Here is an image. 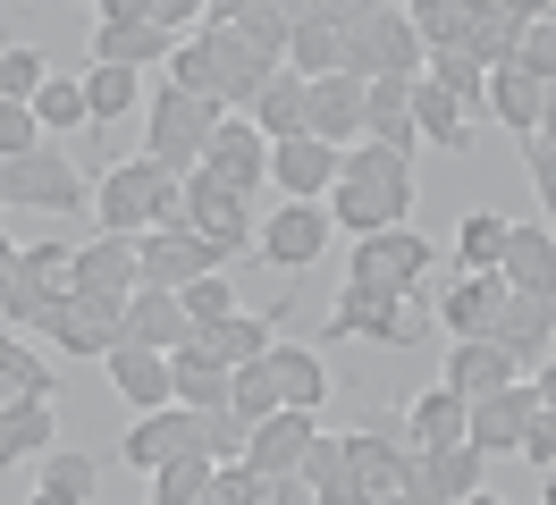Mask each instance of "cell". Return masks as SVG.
<instances>
[{
  "label": "cell",
  "mask_w": 556,
  "mask_h": 505,
  "mask_svg": "<svg viewBox=\"0 0 556 505\" xmlns=\"http://www.w3.org/2000/svg\"><path fill=\"white\" fill-rule=\"evenodd\" d=\"M270 76H278V67H262L237 34L211 26V17H203V34H186V42L169 51V85H177V93H194V101H211V110H228V118L253 110V93H262Z\"/></svg>",
  "instance_id": "obj_1"
},
{
  "label": "cell",
  "mask_w": 556,
  "mask_h": 505,
  "mask_svg": "<svg viewBox=\"0 0 556 505\" xmlns=\"http://www.w3.org/2000/svg\"><path fill=\"white\" fill-rule=\"evenodd\" d=\"M93 219H102V236H127V244L152 228H186V177L152 161H110L93 177Z\"/></svg>",
  "instance_id": "obj_2"
},
{
  "label": "cell",
  "mask_w": 556,
  "mask_h": 505,
  "mask_svg": "<svg viewBox=\"0 0 556 505\" xmlns=\"http://www.w3.org/2000/svg\"><path fill=\"white\" fill-rule=\"evenodd\" d=\"M329 17L346 34V76L380 85V76H421V42H414V17L388 9V0H329Z\"/></svg>",
  "instance_id": "obj_3"
},
{
  "label": "cell",
  "mask_w": 556,
  "mask_h": 505,
  "mask_svg": "<svg viewBox=\"0 0 556 505\" xmlns=\"http://www.w3.org/2000/svg\"><path fill=\"white\" fill-rule=\"evenodd\" d=\"M439 320V303H421V287H363L346 278L329 303V337H371V345H421V329Z\"/></svg>",
  "instance_id": "obj_4"
},
{
  "label": "cell",
  "mask_w": 556,
  "mask_h": 505,
  "mask_svg": "<svg viewBox=\"0 0 556 505\" xmlns=\"http://www.w3.org/2000/svg\"><path fill=\"white\" fill-rule=\"evenodd\" d=\"M219 118H228V110H211V101L161 85V93L143 101V161L169 168V177H194L203 152H211V135H219Z\"/></svg>",
  "instance_id": "obj_5"
},
{
  "label": "cell",
  "mask_w": 556,
  "mask_h": 505,
  "mask_svg": "<svg viewBox=\"0 0 556 505\" xmlns=\"http://www.w3.org/2000/svg\"><path fill=\"white\" fill-rule=\"evenodd\" d=\"M0 202L9 211H51V219H76L93 211V177L68 161V152H26V161H0Z\"/></svg>",
  "instance_id": "obj_6"
},
{
  "label": "cell",
  "mask_w": 556,
  "mask_h": 505,
  "mask_svg": "<svg viewBox=\"0 0 556 505\" xmlns=\"http://www.w3.org/2000/svg\"><path fill=\"white\" fill-rule=\"evenodd\" d=\"M177 42L161 26H152V9L143 0H102L93 9V67H152V60H169Z\"/></svg>",
  "instance_id": "obj_7"
},
{
  "label": "cell",
  "mask_w": 556,
  "mask_h": 505,
  "mask_svg": "<svg viewBox=\"0 0 556 505\" xmlns=\"http://www.w3.org/2000/svg\"><path fill=\"white\" fill-rule=\"evenodd\" d=\"M42 329H51V345H60V354H118V337H127V295H85V287H76V295H60L51 303V320H42Z\"/></svg>",
  "instance_id": "obj_8"
},
{
  "label": "cell",
  "mask_w": 556,
  "mask_h": 505,
  "mask_svg": "<svg viewBox=\"0 0 556 505\" xmlns=\"http://www.w3.org/2000/svg\"><path fill=\"white\" fill-rule=\"evenodd\" d=\"M186 228L203 236L211 262H237L244 244H253V202L228 194V186H211L203 168H194V177H186Z\"/></svg>",
  "instance_id": "obj_9"
},
{
  "label": "cell",
  "mask_w": 556,
  "mask_h": 505,
  "mask_svg": "<svg viewBox=\"0 0 556 505\" xmlns=\"http://www.w3.org/2000/svg\"><path fill=\"white\" fill-rule=\"evenodd\" d=\"M304 135L329 143V152H354L371 135V85L363 76H320L313 93H304Z\"/></svg>",
  "instance_id": "obj_10"
},
{
  "label": "cell",
  "mask_w": 556,
  "mask_h": 505,
  "mask_svg": "<svg viewBox=\"0 0 556 505\" xmlns=\"http://www.w3.org/2000/svg\"><path fill=\"white\" fill-rule=\"evenodd\" d=\"M329 211H320V202H278V219L270 228H253V244H262V262L270 269H287V278H295V269H313L320 253H329Z\"/></svg>",
  "instance_id": "obj_11"
},
{
  "label": "cell",
  "mask_w": 556,
  "mask_h": 505,
  "mask_svg": "<svg viewBox=\"0 0 556 505\" xmlns=\"http://www.w3.org/2000/svg\"><path fill=\"white\" fill-rule=\"evenodd\" d=\"M203 17H211V26H228L262 67H287V42H295V9H278V0H203Z\"/></svg>",
  "instance_id": "obj_12"
},
{
  "label": "cell",
  "mask_w": 556,
  "mask_h": 505,
  "mask_svg": "<svg viewBox=\"0 0 556 505\" xmlns=\"http://www.w3.org/2000/svg\"><path fill=\"white\" fill-rule=\"evenodd\" d=\"M136 269H143V287H161V295H186L194 278H211V253H203V236L194 228H152L136 236Z\"/></svg>",
  "instance_id": "obj_13"
},
{
  "label": "cell",
  "mask_w": 556,
  "mask_h": 505,
  "mask_svg": "<svg viewBox=\"0 0 556 505\" xmlns=\"http://www.w3.org/2000/svg\"><path fill=\"white\" fill-rule=\"evenodd\" d=\"M531 421H540V388H531V379H515V388H497V396L472 404V430H464V446H481V455H522Z\"/></svg>",
  "instance_id": "obj_14"
},
{
  "label": "cell",
  "mask_w": 556,
  "mask_h": 505,
  "mask_svg": "<svg viewBox=\"0 0 556 505\" xmlns=\"http://www.w3.org/2000/svg\"><path fill=\"white\" fill-rule=\"evenodd\" d=\"M203 177L211 186H228V194H262V177H270V143L253 135V118H219V135H211L203 152Z\"/></svg>",
  "instance_id": "obj_15"
},
{
  "label": "cell",
  "mask_w": 556,
  "mask_h": 505,
  "mask_svg": "<svg viewBox=\"0 0 556 505\" xmlns=\"http://www.w3.org/2000/svg\"><path fill=\"white\" fill-rule=\"evenodd\" d=\"M497 345H506V363L531 379V370L556 363V295H506L497 312Z\"/></svg>",
  "instance_id": "obj_16"
},
{
  "label": "cell",
  "mask_w": 556,
  "mask_h": 505,
  "mask_svg": "<svg viewBox=\"0 0 556 505\" xmlns=\"http://www.w3.org/2000/svg\"><path fill=\"white\" fill-rule=\"evenodd\" d=\"M136 471H161L177 455H203V413H186V404H161V413H136V430L118 446Z\"/></svg>",
  "instance_id": "obj_17"
},
{
  "label": "cell",
  "mask_w": 556,
  "mask_h": 505,
  "mask_svg": "<svg viewBox=\"0 0 556 505\" xmlns=\"http://www.w3.org/2000/svg\"><path fill=\"white\" fill-rule=\"evenodd\" d=\"M421 269H430V236H414V228H388V236H363L354 244V262H346V278H363V287H421Z\"/></svg>",
  "instance_id": "obj_18"
},
{
  "label": "cell",
  "mask_w": 556,
  "mask_h": 505,
  "mask_svg": "<svg viewBox=\"0 0 556 505\" xmlns=\"http://www.w3.org/2000/svg\"><path fill=\"white\" fill-rule=\"evenodd\" d=\"M313 438H320V421H313V413H287V404H278L270 421L244 438V471H253V480H287V471H304Z\"/></svg>",
  "instance_id": "obj_19"
},
{
  "label": "cell",
  "mask_w": 556,
  "mask_h": 505,
  "mask_svg": "<svg viewBox=\"0 0 556 505\" xmlns=\"http://www.w3.org/2000/svg\"><path fill=\"white\" fill-rule=\"evenodd\" d=\"M346 471H354V489L380 505V497H405V480H414V446L405 438H388V430H354L346 438Z\"/></svg>",
  "instance_id": "obj_20"
},
{
  "label": "cell",
  "mask_w": 556,
  "mask_h": 505,
  "mask_svg": "<svg viewBox=\"0 0 556 505\" xmlns=\"http://www.w3.org/2000/svg\"><path fill=\"white\" fill-rule=\"evenodd\" d=\"M497 278H506V295H556V236H548V219H515V228H506Z\"/></svg>",
  "instance_id": "obj_21"
},
{
  "label": "cell",
  "mask_w": 556,
  "mask_h": 505,
  "mask_svg": "<svg viewBox=\"0 0 556 505\" xmlns=\"http://www.w3.org/2000/svg\"><path fill=\"white\" fill-rule=\"evenodd\" d=\"M287 67H295L304 85H320V76H346V34H338V17H329V0H304V9H295Z\"/></svg>",
  "instance_id": "obj_22"
},
{
  "label": "cell",
  "mask_w": 556,
  "mask_h": 505,
  "mask_svg": "<svg viewBox=\"0 0 556 505\" xmlns=\"http://www.w3.org/2000/svg\"><path fill=\"white\" fill-rule=\"evenodd\" d=\"M522 370L506 363V345L497 337H455V354H447V396H464V404H481V396H497V388H515Z\"/></svg>",
  "instance_id": "obj_23"
},
{
  "label": "cell",
  "mask_w": 556,
  "mask_h": 505,
  "mask_svg": "<svg viewBox=\"0 0 556 505\" xmlns=\"http://www.w3.org/2000/svg\"><path fill=\"white\" fill-rule=\"evenodd\" d=\"M338 161L346 152H329L313 135H295V143H270V177H278V202H320L338 186Z\"/></svg>",
  "instance_id": "obj_24"
},
{
  "label": "cell",
  "mask_w": 556,
  "mask_h": 505,
  "mask_svg": "<svg viewBox=\"0 0 556 505\" xmlns=\"http://www.w3.org/2000/svg\"><path fill=\"white\" fill-rule=\"evenodd\" d=\"M489 118L506 135H522V143H540V118H548V85L540 76H522L515 60L489 67Z\"/></svg>",
  "instance_id": "obj_25"
},
{
  "label": "cell",
  "mask_w": 556,
  "mask_h": 505,
  "mask_svg": "<svg viewBox=\"0 0 556 505\" xmlns=\"http://www.w3.org/2000/svg\"><path fill=\"white\" fill-rule=\"evenodd\" d=\"M110 388L136 404V413H161V404H177L169 354H152V345H127V337H118V354H110Z\"/></svg>",
  "instance_id": "obj_26"
},
{
  "label": "cell",
  "mask_w": 556,
  "mask_h": 505,
  "mask_svg": "<svg viewBox=\"0 0 556 505\" xmlns=\"http://www.w3.org/2000/svg\"><path fill=\"white\" fill-rule=\"evenodd\" d=\"M127 345H152V354H177V345H194V320H186V303L161 295V287H136V295H127Z\"/></svg>",
  "instance_id": "obj_27"
},
{
  "label": "cell",
  "mask_w": 556,
  "mask_h": 505,
  "mask_svg": "<svg viewBox=\"0 0 556 505\" xmlns=\"http://www.w3.org/2000/svg\"><path fill=\"white\" fill-rule=\"evenodd\" d=\"M169 379H177V404H186V413H228V388H237V370L219 363L211 345H177Z\"/></svg>",
  "instance_id": "obj_28"
},
{
  "label": "cell",
  "mask_w": 556,
  "mask_h": 505,
  "mask_svg": "<svg viewBox=\"0 0 556 505\" xmlns=\"http://www.w3.org/2000/svg\"><path fill=\"white\" fill-rule=\"evenodd\" d=\"M76 287H85V295H136L143 287L136 244H127V236H85V244H76Z\"/></svg>",
  "instance_id": "obj_29"
},
{
  "label": "cell",
  "mask_w": 556,
  "mask_h": 505,
  "mask_svg": "<svg viewBox=\"0 0 556 505\" xmlns=\"http://www.w3.org/2000/svg\"><path fill=\"white\" fill-rule=\"evenodd\" d=\"M262 370H270V388H278L287 413H320V396H329V363H320L313 345H270Z\"/></svg>",
  "instance_id": "obj_30"
},
{
  "label": "cell",
  "mask_w": 556,
  "mask_h": 505,
  "mask_svg": "<svg viewBox=\"0 0 556 505\" xmlns=\"http://www.w3.org/2000/svg\"><path fill=\"white\" fill-rule=\"evenodd\" d=\"M405 430H414V455H447V446H464V430H472V404L447 396V388H430V396L405 404Z\"/></svg>",
  "instance_id": "obj_31"
},
{
  "label": "cell",
  "mask_w": 556,
  "mask_h": 505,
  "mask_svg": "<svg viewBox=\"0 0 556 505\" xmlns=\"http://www.w3.org/2000/svg\"><path fill=\"white\" fill-rule=\"evenodd\" d=\"M497 312H506V278L489 269V278H455L447 295H439V320L455 337H497Z\"/></svg>",
  "instance_id": "obj_32"
},
{
  "label": "cell",
  "mask_w": 556,
  "mask_h": 505,
  "mask_svg": "<svg viewBox=\"0 0 556 505\" xmlns=\"http://www.w3.org/2000/svg\"><path fill=\"white\" fill-rule=\"evenodd\" d=\"M304 93H313V85H304L295 67H278L270 85L253 93V110H244L253 135H262V143H295V135H304Z\"/></svg>",
  "instance_id": "obj_33"
},
{
  "label": "cell",
  "mask_w": 556,
  "mask_h": 505,
  "mask_svg": "<svg viewBox=\"0 0 556 505\" xmlns=\"http://www.w3.org/2000/svg\"><path fill=\"white\" fill-rule=\"evenodd\" d=\"M522 34H531V0H472V60L481 67L515 60Z\"/></svg>",
  "instance_id": "obj_34"
},
{
  "label": "cell",
  "mask_w": 556,
  "mask_h": 505,
  "mask_svg": "<svg viewBox=\"0 0 556 505\" xmlns=\"http://www.w3.org/2000/svg\"><path fill=\"white\" fill-rule=\"evenodd\" d=\"M194 345H211V354H219L228 370H253V363H262V354L278 345V337H270V312H244V303H237V312H228V320H211Z\"/></svg>",
  "instance_id": "obj_35"
},
{
  "label": "cell",
  "mask_w": 556,
  "mask_h": 505,
  "mask_svg": "<svg viewBox=\"0 0 556 505\" xmlns=\"http://www.w3.org/2000/svg\"><path fill=\"white\" fill-rule=\"evenodd\" d=\"M421 76H430V85L464 110V118H489V67L472 60V42H464V51H430V60H421Z\"/></svg>",
  "instance_id": "obj_36"
},
{
  "label": "cell",
  "mask_w": 556,
  "mask_h": 505,
  "mask_svg": "<svg viewBox=\"0 0 556 505\" xmlns=\"http://www.w3.org/2000/svg\"><path fill=\"white\" fill-rule=\"evenodd\" d=\"M405 118H414V135H421V143H439V152H464V143H472V118H464V110H455V101L430 85V76H414Z\"/></svg>",
  "instance_id": "obj_37"
},
{
  "label": "cell",
  "mask_w": 556,
  "mask_h": 505,
  "mask_svg": "<svg viewBox=\"0 0 556 505\" xmlns=\"http://www.w3.org/2000/svg\"><path fill=\"white\" fill-rule=\"evenodd\" d=\"M405 17H414L421 60H430V51H464V42H472V0H414Z\"/></svg>",
  "instance_id": "obj_38"
},
{
  "label": "cell",
  "mask_w": 556,
  "mask_h": 505,
  "mask_svg": "<svg viewBox=\"0 0 556 505\" xmlns=\"http://www.w3.org/2000/svg\"><path fill=\"white\" fill-rule=\"evenodd\" d=\"M136 101H143L136 67H85V118H93V127H118Z\"/></svg>",
  "instance_id": "obj_39"
},
{
  "label": "cell",
  "mask_w": 556,
  "mask_h": 505,
  "mask_svg": "<svg viewBox=\"0 0 556 505\" xmlns=\"http://www.w3.org/2000/svg\"><path fill=\"white\" fill-rule=\"evenodd\" d=\"M506 228H515V219H497V211H464V228H455V262H464V278H489V269L506 262Z\"/></svg>",
  "instance_id": "obj_40"
},
{
  "label": "cell",
  "mask_w": 556,
  "mask_h": 505,
  "mask_svg": "<svg viewBox=\"0 0 556 505\" xmlns=\"http://www.w3.org/2000/svg\"><path fill=\"white\" fill-rule=\"evenodd\" d=\"M9 404H51V370H42V354H26L17 337L0 329V413Z\"/></svg>",
  "instance_id": "obj_41"
},
{
  "label": "cell",
  "mask_w": 556,
  "mask_h": 505,
  "mask_svg": "<svg viewBox=\"0 0 556 505\" xmlns=\"http://www.w3.org/2000/svg\"><path fill=\"white\" fill-rule=\"evenodd\" d=\"M26 455H51V404H9L0 413V471L26 464Z\"/></svg>",
  "instance_id": "obj_42"
},
{
  "label": "cell",
  "mask_w": 556,
  "mask_h": 505,
  "mask_svg": "<svg viewBox=\"0 0 556 505\" xmlns=\"http://www.w3.org/2000/svg\"><path fill=\"white\" fill-rule=\"evenodd\" d=\"M211 455H177V464H161L152 471V505H203V489H211Z\"/></svg>",
  "instance_id": "obj_43"
},
{
  "label": "cell",
  "mask_w": 556,
  "mask_h": 505,
  "mask_svg": "<svg viewBox=\"0 0 556 505\" xmlns=\"http://www.w3.org/2000/svg\"><path fill=\"white\" fill-rule=\"evenodd\" d=\"M26 278H35V287H42L51 303H60V295H76V244H60V236L26 244Z\"/></svg>",
  "instance_id": "obj_44"
},
{
  "label": "cell",
  "mask_w": 556,
  "mask_h": 505,
  "mask_svg": "<svg viewBox=\"0 0 556 505\" xmlns=\"http://www.w3.org/2000/svg\"><path fill=\"white\" fill-rule=\"evenodd\" d=\"M35 118H42V135L85 127V76H51V85L35 93Z\"/></svg>",
  "instance_id": "obj_45"
},
{
  "label": "cell",
  "mask_w": 556,
  "mask_h": 505,
  "mask_svg": "<svg viewBox=\"0 0 556 505\" xmlns=\"http://www.w3.org/2000/svg\"><path fill=\"white\" fill-rule=\"evenodd\" d=\"M515 67H522V76H540V85L556 93V9H531V34L515 42Z\"/></svg>",
  "instance_id": "obj_46"
},
{
  "label": "cell",
  "mask_w": 556,
  "mask_h": 505,
  "mask_svg": "<svg viewBox=\"0 0 556 505\" xmlns=\"http://www.w3.org/2000/svg\"><path fill=\"white\" fill-rule=\"evenodd\" d=\"M93 480H102V471H93V455H85V446H51V455H42V489H60V497H93Z\"/></svg>",
  "instance_id": "obj_47"
},
{
  "label": "cell",
  "mask_w": 556,
  "mask_h": 505,
  "mask_svg": "<svg viewBox=\"0 0 556 505\" xmlns=\"http://www.w3.org/2000/svg\"><path fill=\"white\" fill-rule=\"evenodd\" d=\"M51 76H42V51H26V42H9L0 51V101H35Z\"/></svg>",
  "instance_id": "obj_48"
},
{
  "label": "cell",
  "mask_w": 556,
  "mask_h": 505,
  "mask_svg": "<svg viewBox=\"0 0 556 505\" xmlns=\"http://www.w3.org/2000/svg\"><path fill=\"white\" fill-rule=\"evenodd\" d=\"M186 320H194V337L211 329V320H228V312H237V287H228V278H219V269H211V278H194V287H186Z\"/></svg>",
  "instance_id": "obj_49"
},
{
  "label": "cell",
  "mask_w": 556,
  "mask_h": 505,
  "mask_svg": "<svg viewBox=\"0 0 556 505\" xmlns=\"http://www.w3.org/2000/svg\"><path fill=\"white\" fill-rule=\"evenodd\" d=\"M26 152H42L35 101H0V161H26Z\"/></svg>",
  "instance_id": "obj_50"
},
{
  "label": "cell",
  "mask_w": 556,
  "mask_h": 505,
  "mask_svg": "<svg viewBox=\"0 0 556 505\" xmlns=\"http://www.w3.org/2000/svg\"><path fill=\"white\" fill-rule=\"evenodd\" d=\"M228 413H244L253 430H262V421L278 413V388H270V370H262V363H253V370H237V388H228Z\"/></svg>",
  "instance_id": "obj_51"
},
{
  "label": "cell",
  "mask_w": 556,
  "mask_h": 505,
  "mask_svg": "<svg viewBox=\"0 0 556 505\" xmlns=\"http://www.w3.org/2000/svg\"><path fill=\"white\" fill-rule=\"evenodd\" d=\"M244 438H253L244 413H203V455L211 464H244Z\"/></svg>",
  "instance_id": "obj_52"
},
{
  "label": "cell",
  "mask_w": 556,
  "mask_h": 505,
  "mask_svg": "<svg viewBox=\"0 0 556 505\" xmlns=\"http://www.w3.org/2000/svg\"><path fill=\"white\" fill-rule=\"evenodd\" d=\"M203 505H262V480H253L244 464H219L211 489H203Z\"/></svg>",
  "instance_id": "obj_53"
},
{
  "label": "cell",
  "mask_w": 556,
  "mask_h": 505,
  "mask_svg": "<svg viewBox=\"0 0 556 505\" xmlns=\"http://www.w3.org/2000/svg\"><path fill=\"white\" fill-rule=\"evenodd\" d=\"M522 464L556 471V413H548V404H540V421H531V438H522Z\"/></svg>",
  "instance_id": "obj_54"
},
{
  "label": "cell",
  "mask_w": 556,
  "mask_h": 505,
  "mask_svg": "<svg viewBox=\"0 0 556 505\" xmlns=\"http://www.w3.org/2000/svg\"><path fill=\"white\" fill-rule=\"evenodd\" d=\"M531 152V186H540V211H548V228H556V152L548 143H522Z\"/></svg>",
  "instance_id": "obj_55"
},
{
  "label": "cell",
  "mask_w": 556,
  "mask_h": 505,
  "mask_svg": "<svg viewBox=\"0 0 556 505\" xmlns=\"http://www.w3.org/2000/svg\"><path fill=\"white\" fill-rule=\"evenodd\" d=\"M152 26H161V34L177 42L186 26H203V0H152Z\"/></svg>",
  "instance_id": "obj_56"
},
{
  "label": "cell",
  "mask_w": 556,
  "mask_h": 505,
  "mask_svg": "<svg viewBox=\"0 0 556 505\" xmlns=\"http://www.w3.org/2000/svg\"><path fill=\"white\" fill-rule=\"evenodd\" d=\"M262 505H320V497L295 480V471H287V480H262Z\"/></svg>",
  "instance_id": "obj_57"
},
{
  "label": "cell",
  "mask_w": 556,
  "mask_h": 505,
  "mask_svg": "<svg viewBox=\"0 0 556 505\" xmlns=\"http://www.w3.org/2000/svg\"><path fill=\"white\" fill-rule=\"evenodd\" d=\"M17 269H26V244H9V236H0V295L17 287Z\"/></svg>",
  "instance_id": "obj_58"
},
{
  "label": "cell",
  "mask_w": 556,
  "mask_h": 505,
  "mask_svg": "<svg viewBox=\"0 0 556 505\" xmlns=\"http://www.w3.org/2000/svg\"><path fill=\"white\" fill-rule=\"evenodd\" d=\"M531 388H540V404L556 413V363H548V370H531Z\"/></svg>",
  "instance_id": "obj_59"
},
{
  "label": "cell",
  "mask_w": 556,
  "mask_h": 505,
  "mask_svg": "<svg viewBox=\"0 0 556 505\" xmlns=\"http://www.w3.org/2000/svg\"><path fill=\"white\" fill-rule=\"evenodd\" d=\"M540 143L556 152V93H548V118H540Z\"/></svg>",
  "instance_id": "obj_60"
},
{
  "label": "cell",
  "mask_w": 556,
  "mask_h": 505,
  "mask_svg": "<svg viewBox=\"0 0 556 505\" xmlns=\"http://www.w3.org/2000/svg\"><path fill=\"white\" fill-rule=\"evenodd\" d=\"M26 505H76V497H60V489H35V497H26Z\"/></svg>",
  "instance_id": "obj_61"
},
{
  "label": "cell",
  "mask_w": 556,
  "mask_h": 505,
  "mask_svg": "<svg viewBox=\"0 0 556 505\" xmlns=\"http://www.w3.org/2000/svg\"><path fill=\"white\" fill-rule=\"evenodd\" d=\"M540 489H548V505H556V471H540Z\"/></svg>",
  "instance_id": "obj_62"
},
{
  "label": "cell",
  "mask_w": 556,
  "mask_h": 505,
  "mask_svg": "<svg viewBox=\"0 0 556 505\" xmlns=\"http://www.w3.org/2000/svg\"><path fill=\"white\" fill-rule=\"evenodd\" d=\"M464 505H506V497H489V489H481V497H464Z\"/></svg>",
  "instance_id": "obj_63"
},
{
  "label": "cell",
  "mask_w": 556,
  "mask_h": 505,
  "mask_svg": "<svg viewBox=\"0 0 556 505\" xmlns=\"http://www.w3.org/2000/svg\"><path fill=\"white\" fill-rule=\"evenodd\" d=\"M380 505H405V497H380Z\"/></svg>",
  "instance_id": "obj_64"
}]
</instances>
